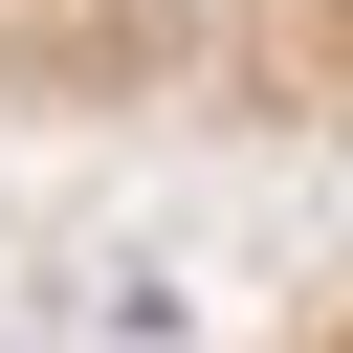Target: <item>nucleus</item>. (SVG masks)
Wrapping results in <instances>:
<instances>
[{"mask_svg":"<svg viewBox=\"0 0 353 353\" xmlns=\"http://www.w3.org/2000/svg\"><path fill=\"white\" fill-rule=\"evenodd\" d=\"M265 353H353V265H331V287H309V309H287Z\"/></svg>","mask_w":353,"mask_h":353,"instance_id":"obj_2","label":"nucleus"},{"mask_svg":"<svg viewBox=\"0 0 353 353\" xmlns=\"http://www.w3.org/2000/svg\"><path fill=\"white\" fill-rule=\"evenodd\" d=\"M0 132L353 154V0H0Z\"/></svg>","mask_w":353,"mask_h":353,"instance_id":"obj_1","label":"nucleus"}]
</instances>
